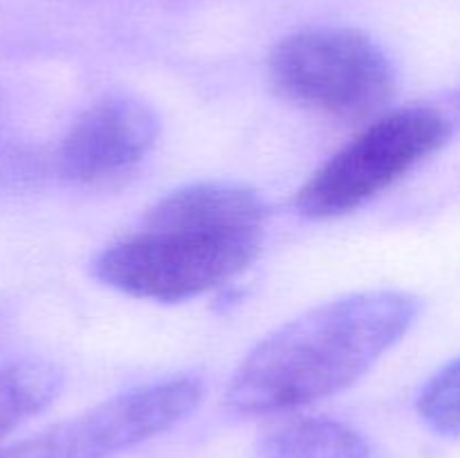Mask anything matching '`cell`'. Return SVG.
Masks as SVG:
<instances>
[{"instance_id":"obj_1","label":"cell","mask_w":460,"mask_h":458,"mask_svg":"<svg viewBox=\"0 0 460 458\" xmlns=\"http://www.w3.org/2000/svg\"><path fill=\"white\" fill-rule=\"evenodd\" d=\"M265 202L227 182L178 189L146 211L142 227L94 260V277L128 296L184 301L234 281L263 250Z\"/></svg>"},{"instance_id":"obj_2","label":"cell","mask_w":460,"mask_h":458,"mask_svg":"<svg viewBox=\"0 0 460 458\" xmlns=\"http://www.w3.org/2000/svg\"><path fill=\"white\" fill-rule=\"evenodd\" d=\"M418 308L411 295L380 290L308 310L243 359L225 391V407L243 418H263L349 389L407 335Z\"/></svg>"},{"instance_id":"obj_3","label":"cell","mask_w":460,"mask_h":458,"mask_svg":"<svg viewBox=\"0 0 460 458\" xmlns=\"http://www.w3.org/2000/svg\"><path fill=\"white\" fill-rule=\"evenodd\" d=\"M274 88L296 106L335 119L377 115L395 94V70L380 45L349 27H308L270 57Z\"/></svg>"},{"instance_id":"obj_4","label":"cell","mask_w":460,"mask_h":458,"mask_svg":"<svg viewBox=\"0 0 460 458\" xmlns=\"http://www.w3.org/2000/svg\"><path fill=\"white\" fill-rule=\"evenodd\" d=\"M449 124L429 108H402L377 117L296 193V211L328 220L359 209L445 146Z\"/></svg>"},{"instance_id":"obj_5","label":"cell","mask_w":460,"mask_h":458,"mask_svg":"<svg viewBox=\"0 0 460 458\" xmlns=\"http://www.w3.org/2000/svg\"><path fill=\"white\" fill-rule=\"evenodd\" d=\"M198 377L180 375L115 395L75 418L0 447V458H112L187 420L202 402Z\"/></svg>"},{"instance_id":"obj_6","label":"cell","mask_w":460,"mask_h":458,"mask_svg":"<svg viewBox=\"0 0 460 458\" xmlns=\"http://www.w3.org/2000/svg\"><path fill=\"white\" fill-rule=\"evenodd\" d=\"M157 137L160 119L148 103L128 94H108L70 126L58 151V166L72 182H102L139 164Z\"/></svg>"},{"instance_id":"obj_7","label":"cell","mask_w":460,"mask_h":458,"mask_svg":"<svg viewBox=\"0 0 460 458\" xmlns=\"http://www.w3.org/2000/svg\"><path fill=\"white\" fill-rule=\"evenodd\" d=\"M259 458H371V445L346 422L304 416L265 431Z\"/></svg>"},{"instance_id":"obj_8","label":"cell","mask_w":460,"mask_h":458,"mask_svg":"<svg viewBox=\"0 0 460 458\" xmlns=\"http://www.w3.org/2000/svg\"><path fill=\"white\" fill-rule=\"evenodd\" d=\"M63 371L45 359L0 364V440L58 398Z\"/></svg>"},{"instance_id":"obj_9","label":"cell","mask_w":460,"mask_h":458,"mask_svg":"<svg viewBox=\"0 0 460 458\" xmlns=\"http://www.w3.org/2000/svg\"><path fill=\"white\" fill-rule=\"evenodd\" d=\"M418 413L434 431L460 436V357L445 364L418 395Z\"/></svg>"},{"instance_id":"obj_10","label":"cell","mask_w":460,"mask_h":458,"mask_svg":"<svg viewBox=\"0 0 460 458\" xmlns=\"http://www.w3.org/2000/svg\"><path fill=\"white\" fill-rule=\"evenodd\" d=\"M3 110H4V99H3V92H0V119H3Z\"/></svg>"}]
</instances>
